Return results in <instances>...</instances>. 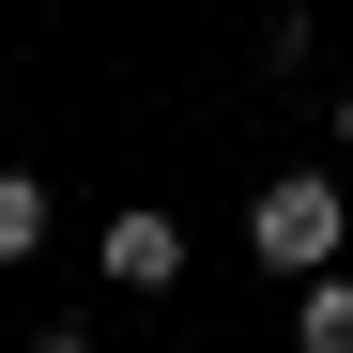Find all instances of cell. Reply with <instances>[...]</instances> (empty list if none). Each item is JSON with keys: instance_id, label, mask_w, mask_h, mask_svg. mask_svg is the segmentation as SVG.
Wrapping results in <instances>:
<instances>
[{"instance_id": "cell-1", "label": "cell", "mask_w": 353, "mask_h": 353, "mask_svg": "<svg viewBox=\"0 0 353 353\" xmlns=\"http://www.w3.org/2000/svg\"><path fill=\"white\" fill-rule=\"evenodd\" d=\"M338 246H353L338 169H276V185L246 200V261H261V276H338Z\"/></svg>"}, {"instance_id": "cell-2", "label": "cell", "mask_w": 353, "mask_h": 353, "mask_svg": "<svg viewBox=\"0 0 353 353\" xmlns=\"http://www.w3.org/2000/svg\"><path fill=\"white\" fill-rule=\"evenodd\" d=\"M92 276H108V292H185V215L123 200V215L92 230Z\"/></svg>"}, {"instance_id": "cell-3", "label": "cell", "mask_w": 353, "mask_h": 353, "mask_svg": "<svg viewBox=\"0 0 353 353\" xmlns=\"http://www.w3.org/2000/svg\"><path fill=\"white\" fill-rule=\"evenodd\" d=\"M292 353H353V261L307 276V307H292Z\"/></svg>"}, {"instance_id": "cell-4", "label": "cell", "mask_w": 353, "mask_h": 353, "mask_svg": "<svg viewBox=\"0 0 353 353\" xmlns=\"http://www.w3.org/2000/svg\"><path fill=\"white\" fill-rule=\"evenodd\" d=\"M31 246H46V185H31V169H0V276H16Z\"/></svg>"}, {"instance_id": "cell-5", "label": "cell", "mask_w": 353, "mask_h": 353, "mask_svg": "<svg viewBox=\"0 0 353 353\" xmlns=\"http://www.w3.org/2000/svg\"><path fill=\"white\" fill-rule=\"evenodd\" d=\"M16 353H92V323H31V338H16Z\"/></svg>"}, {"instance_id": "cell-6", "label": "cell", "mask_w": 353, "mask_h": 353, "mask_svg": "<svg viewBox=\"0 0 353 353\" xmlns=\"http://www.w3.org/2000/svg\"><path fill=\"white\" fill-rule=\"evenodd\" d=\"M323 123H338V154H353V77H338V108H323Z\"/></svg>"}]
</instances>
